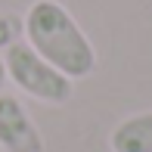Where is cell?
<instances>
[{"label": "cell", "instance_id": "5", "mask_svg": "<svg viewBox=\"0 0 152 152\" xmlns=\"http://www.w3.org/2000/svg\"><path fill=\"white\" fill-rule=\"evenodd\" d=\"M19 34H22V22L16 16H10V12H0V53L10 44H16Z\"/></svg>", "mask_w": 152, "mask_h": 152}, {"label": "cell", "instance_id": "6", "mask_svg": "<svg viewBox=\"0 0 152 152\" xmlns=\"http://www.w3.org/2000/svg\"><path fill=\"white\" fill-rule=\"evenodd\" d=\"M6 87V65H3V53H0V90Z\"/></svg>", "mask_w": 152, "mask_h": 152}, {"label": "cell", "instance_id": "4", "mask_svg": "<svg viewBox=\"0 0 152 152\" xmlns=\"http://www.w3.org/2000/svg\"><path fill=\"white\" fill-rule=\"evenodd\" d=\"M112 152H152V112H137L118 121L109 134Z\"/></svg>", "mask_w": 152, "mask_h": 152}, {"label": "cell", "instance_id": "3", "mask_svg": "<svg viewBox=\"0 0 152 152\" xmlns=\"http://www.w3.org/2000/svg\"><path fill=\"white\" fill-rule=\"evenodd\" d=\"M0 149L3 152H44V134L19 96L0 90Z\"/></svg>", "mask_w": 152, "mask_h": 152}, {"label": "cell", "instance_id": "2", "mask_svg": "<svg viewBox=\"0 0 152 152\" xmlns=\"http://www.w3.org/2000/svg\"><path fill=\"white\" fill-rule=\"evenodd\" d=\"M3 65H6V81H12V87L31 96L34 102L65 106L75 96V81L65 78L44 56H37L25 40H16L3 50Z\"/></svg>", "mask_w": 152, "mask_h": 152}, {"label": "cell", "instance_id": "1", "mask_svg": "<svg viewBox=\"0 0 152 152\" xmlns=\"http://www.w3.org/2000/svg\"><path fill=\"white\" fill-rule=\"evenodd\" d=\"M25 44L50 65H56L65 78L81 81L93 75L96 50L78 19L59 3V0H34L22 19Z\"/></svg>", "mask_w": 152, "mask_h": 152}]
</instances>
